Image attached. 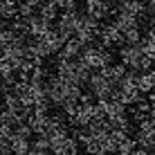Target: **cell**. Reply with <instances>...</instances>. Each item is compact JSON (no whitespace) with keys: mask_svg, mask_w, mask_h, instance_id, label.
Listing matches in <instances>:
<instances>
[{"mask_svg":"<svg viewBox=\"0 0 155 155\" xmlns=\"http://www.w3.org/2000/svg\"><path fill=\"white\" fill-rule=\"evenodd\" d=\"M151 155H155V151H151Z\"/></svg>","mask_w":155,"mask_h":155,"instance_id":"obj_21","label":"cell"},{"mask_svg":"<svg viewBox=\"0 0 155 155\" xmlns=\"http://www.w3.org/2000/svg\"><path fill=\"white\" fill-rule=\"evenodd\" d=\"M101 72H104V74H106V77H108V79H110V81H113V83L117 85V83H119V81H121V79H124V77H126V72H128V68L124 65V63H117V65H113V63H110V65H106V68H104V70H101Z\"/></svg>","mask_w":155,"mask_h":155,"instance_id":"obj_9","label":"cell"},{"mask_svg":"<svg viewBox=\"0 0 155 155\" xmlns=\"http://www.w3.org/2000/svg\"><path fill=\"white\" fill-rule=\"evenodd\" d=\"M61 12H77V0H54Z\"/></svg>","mask_w":155,"mask_h":155,"instance_id":"obj_16","label":"cell"},{"mask_svg":"<svg viewBox=\"0 0 155 155\" xmlns=\"http://www.w3.org/2000/svg\"><path fill=\"white\" fill-rule=\"evenodd\" d=\"M108 124H110V130H115V133H130L133 130V121L128 119V117H115V119H108Z\"/></svg>","mask_w":155,"mask_h":155,"instance_id":"obj_14","label":"cell"},{"mask_svg":"<svg viewBox=\"0 0 155 155\" xmlns=\"http://www.w3.org/2000/svg\"><path fill=\"white\" fill-rule=\"evenodd\" d=\"M146 7H148V14L153 16V23H155V0H146Z\"/></svg>","mask_w":155,"mask_h":155,"instance_id":"obj_17","label":"cell"},{"mask_svg":"<svg viewBox=\"0 0 155 155\" xmlns=\"http://www.w3.org/2000/svg\"><path fill=\"white\" fill-rule=\"evenodd\" d=\"M99 41L104 47H115V45H126L124 41V34H121V29L117 27L115 23H108L104 25V27L99 29Z\"/></svg>","mask_w":155,"mask_h":155,"instance_id":"obj_5","label":"cell"},{"mask_svg":"<svg viewBox=\"0 0 155 155\" xmlns=\"http://www.w3.org/2000/svg\"><path fill=\"white\" fill-rule=\"evenodd\" d=\"M79 58H81L90 70H104L106 65L113 63V54H110L108 47H104V45H85Z\"/></svg>","mask_w":155,"mask_h":155,"instance_id":"obj_1","label":"cell"},{"mask_svg":"<svg viewBox=\"0 0 155 155\" xmlns=\"http://www.w3.org/2000/svg\"><path fill=\"white\" fill-rule=\"evenodd\" d=\"M25 36H20V34H16L14 29H2L0 31V50H5V47H12L16 45V43H20Z\"/></svg>","mask_w":155,"mask_h":155,"instance_id":"obj_13","label":"cell"},{"mask_svg":"<svg viewBox=\"0 0 155 155\" xmlns=\"http://www.w3.org/2000/svg\"><path fill=\"white\" fill-rule=\"evenodd\" d=\"M142 2H146V0H142Z\"/></svg>","mask_w":155,"mask_h":155,"instance_id":"obj_22","label":"cell"},{"mask_svg":"<svg viewBox=\"0 0 155 155\" xmlns=\"http://www.w3.org/2000/svg\"><path fill=\"white\" fill-rule=\"evenodd\" d=\"M83 47H85L83 43L72 36L70 41H65L63 50L58 52V61H72V58H79V56H81V52H83Z\"/></svg>","mask_w":155,"mask_h":155,"instance_id":"obj_7","label":"cell"},{"mask_svg":"<svg viewBox=\"0 0 155 155\" xmlns=\"http://www.w3.org/2000/svg\"><path fill=\"white\" fill-rule=\"evenodd\" d=\"M2 29H7V25H5V18L0 16V31H2Z\"/></svg>","mask_w":155,"mask_h":155,"instance_id":"obj_18","label":"cell"},{"mask_svg":"<svg viewBox=\"0 0 155 155\" xmlns=\"http://www.w3.org/2000/svg\"><path fill=\"white\" fill-rule=\"evenodd\" d=\"M47 155H54V153H52V151H50V153H47Z\"/></svg>","mask_w":155,"mask_h":155,"instance_id":"obj_20","label":"cell"},{"mask_svg":"<svg viewBox=\"0 0 155 155\" xmlns=\"http://www.w3.org/2000/svg\"><path fill=\"white\" fill-rule=\"evenodd\" d=\"M38 16L41 18H45V20H54V18H58V7H56V2L54 0H45V2L38 7Z\"/></svg>","mask_w":155,"mask_h":155,"instance_id":"obj_12","label":"cell"},{"mask_svg":"<svg viewBox=\"0 0 155 155\" xmlns=\"http://www.w3.org/2000/svg\"><path fill=\"white\" fill-rule=\"evenodd\" d=\"M106 115H108V119L124 117L126 115V104L119 101V99H106Z\"/></svg>","mask_w":155,"mask_h":155,"instance_id":"obj_11","label":"cell"},{"mask_svg":"<svg viewBox=\"0 0 155 155\" xmlns=\"http://www.w3.org/2000/svg\"><path fill=\"white\" fill-rule=\"evenodd\" d=\"M140 92L142 94H151L155 90V70H148V72H140Z\"/></svg>","mask_w":155,"mask_h":155,"instance_id":"obj_10","label":"cell"},{"mask_svg":"<svg viewBox=\"0 0 155 155\" xmlns=\"http://www.w3.org/2000/svg\"><path fill=\"white\" fill-rule=\"evenodd\" d=\"M34 5H27V2H20L18 5V16H20V18H34Z\"/></svg>","mask_w":155,"mask_h":155,"instance_id":"obj_15","label":"cell"},{"mask_svg":"<svg viewBox=\"0 0 155 155\" xmlns=\"http://www.w3.org/2000/svg\"><path fill=\"white\" fill-rule=\"evenodd\" d=\"M12 142V155H29V148H31V140L27 135H20V133H14L9 137Z\"/></svg>","mask_w":155,"mask_h":155,"instance_id":"obj_8","label":"cell"},{"mask_svg":"<svg viewBox=\"0 0 155 155\" xmlns=\"http://www.w3.org/2000/svg\"><path fill=\"white\" fill-rule=\"evenodd\" d=\"M106 2H108V5H115V2H119V0H106Z\"/></svg>","mask_w":155,"mask_h":155,"instance_id":"obj_19","label":"cell"},{"mask_svg":"<svg viewBox=\"0 0 155 155\" xmlns=\"http://www.w3.org/2000/svg\"><path fill=\"white\" fill-rule=\"evenodd\" d=\"M88 88H90V94H92V97L97 99V101H104V99H113L117 85H115V83L104 74V72L99 70V72H94L92 77H90Z\"/></svg>","mask_w":155,"mask_h":155,"instance_id":"obj_2","label":"cell"},{"mask_svg":"<svg viewBox=\"0 0 155 155\" xmlns=\"http://www.w3.org/2000/svg\"><path fill=\"white\" fill-rule=\"evenodd\" d=\"M117 12H119V14H128V16H133V18L142 20L144 16H146L148 7L142 2V0H119V7H117Z\"/></svg>","mask_w":155,"mask_h":155,"instance_id":"obj_6","label":"cell"},{"mask_svg":"<svg viewBox=\"0 0 155 155\" xmlns=\"http://www.w3.org/2000/svg\"><path fill=\"white\" fill-rule=\"evenodd\" d=\"M81 23V14L79 12H63L58 16V25H56V31L63 36L65 41H70L74 34H77V27Z\"/></svg>","mask_w":155,"mask_h":155,"instance_id":"obj_4","label":"cell"},{"mask_svg":"<svg viewBox=\"0 0 155 155\" xmlns=\"http://www.w3.org/2000/svg\"><path fill=\"white\" fill-rule=\"evenodd\" d=\"M99 20H94L92 16L88 14H81V23H79L77 27V34H74V38H79L83 43V45H92L94 38H99Z\"/></svg>","mask_w":155,"mask_h":155,"instance_id":"obj_3","label":"cell"}]
</instances>
